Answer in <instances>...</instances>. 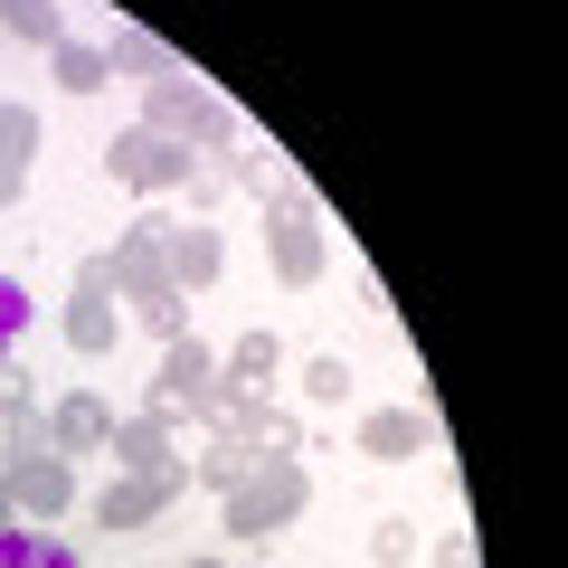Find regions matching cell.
I'll use <instances>...</instances> for the list:
<instances>
[{
    "mask_svg": "<svg viewBox=\"0 0 568 568\" xmlns=\"http://www.w3.org/2000/svg\"><path fill=\"white\" fill-rule=\"evenodd\" d=\"M304 503H313V474H304V465H246L237 484L219 493V511H227V530H237V540H275Z\"/></svg>",
    "mask_w": 568,
    "mask_h": 568,
    "instance_id": "cell-1",
    "label": "cell"
},
{
    "mask_svg": "<svg viewBox=\"0 0 568 568\" xmlns=\"http://www.w3.org/2000/svg\"><path fill=\"white\" fill-rule=\"evenodd\" d=\"M142 123H152V133H171V142H190V152H227V142H237V114H227L209 85H190V77L142 85Z\"/></svg>",
    "mask_w": 568,
    "mask_h": 568,
    "instance_id": "cell-2",
    "label": "cell"
},
{
    "mask_svg": "<svg viewBox=\"0 0 568 568\" xmlns=\"http://www.w3.org/2000/svg\"><path fill=\"white\" fill-rule=\"evenodd\" d=\"M265 256H275V284H294V294L323 284V209L304 190H265Z\"/></svg>",
    "mask_w": 568,
    "mask_h": 568,
    "instance_id": "cell-3",
    "label": "cell"
},
{
    "mask_svg": "<svg viewBox=\"0 0 568 568\" xmlns=\"http://www.w3.org/2000/svg\"><path fill=\"white\" fill-rule=\"evenodd\" d=\"M104 171H114L133 200H152V190H190V171H200V152L171 133H152V123H123L114 142H104Z\"/></svg>",
    "mask_w": 568,
    "mask_h": 568,
    "instance_id": "cell-4",
    "label": "cell"
},
{
    "mask_svg": "<svg viewBox=\"0 0 568 568\" xmlns=\"http://www.w3.org/2000/svg\"><path fill=\"white\" fill-rule=\"evenodd\" d=\"M104 275H114V304H123V313L152 304V294L171 284V219H162V209H142V219L104 246Z\"/></svg>",
    "mask_w": 568,
    "mask_h": 568,
    "instance_id": "cell-5",
    "label": "cell"
},
{
    "mask_svg": "<svg viewBox=\"0 0 568 568\" xmlns=\"http://www.w3.org/2000/svg\"><path fill=\"white\" fill-rule=\"evenodd\" d=\"M114 342H123V304H114V275H104V256H85V265H77V284H67V351L104 361Z\"/></svg>",
    "mask_w": 568,
    "mask_h": 568,
    "instance_id": "cell-6",
    "label": "cell"
},
{
    "mask_svg": "<svg viewBox=\"0 0 568 568\" xmlns=\"http://www.w3.org/2000/svg\"><path fill=\"white\" fill-rule=\"evenodd\" d=\"M190 474H114V484L95 493V530H152L171 503H181Z\"/></svg>",
    "mask_w": 568,
    "mask_h": 568,
    "instance_id": "cell-7",
    "label": "cell"
},
{
    "mask_svg": "<svg viewBox=\"0 0 568 568\" xmlns=\"http://www.w3.org/2000/svg\"><path fill=\"white\" fill-rule=\"evenodd\" d=\"M209 388H219V361H209V342H190V332H181V342L162 351V369H152V417L181 426L190 407L209 398Z\"/></svg>",
    "mask_w": 568,
    "mask_h": 568,
    "instance_id": "cell-8",
    "label": "cell"
},
{
    "mask_svg": "<svg viewBox=\"0 0 568 568\" xmlns=\"http://www.w3.org/2000/svg\"><path fill=\"white\" fill-rule=\"evenodd\" d=\"M114 446V407L95 398V388H67V398H48V455H67V465H85V455Z\"/></svg>",
    "mask_w": 568,
    "mask_h": 568,
    "instance_id": "cell-9",
    "label": "cell"
},
{
    "mask_svg": "<svg viewBox=\"0 0 568 568\" xmlns=\"http://www.w3.org/2000/svg\"><path fill=\"white\" fill-rule=\"evenodd\" d=\"M10 503H20V521H67L77 511V465L67 455H20L10 465Z\"/></svg>",
    "mask_w": 568,
    "mask_h": 568,
    "instance_id": "cell-10",
    "label": "cell"
},
{
    "mask_svg": "<svg viewBox=\"0 0 568 568\" xmlns=\"http://www.w3.org/2000/svg\"><path fill=\"white\" fill-rule=\"evenodd\" d=\"M114 474H190L181 455H171V417H152V407H142V417H114Z\"/></svg>",
    "mask_w": 568,
    "mask_h": 568,
    "instance_id": "cell-11",
    "label": "cell"
},
{
    "mask_svg": "<svg viewBox=\"0 0 568 568\" xmlns=\"http://www.w3.org/2000/svg\"><path fill=\"white\" fill-rule=\"evenodd\" d=\"M227 436H237V446L256 455V465H304V426L284 417L275 398H256V407H237V426H227Z\"/></svg>",
    "mask_w": 568,
    "mask_h": 568,
    "instance_id": "cell-12",
    "label": "cell"
},
{
    "mask_svg": "<svg viewBox=\"0 0 568 568\" xmlns=\"http://www.w3.org/2000/svg\"><path fill=\"white\" fill-rule=\"evenodd\" d=\"M417 446H436V417L426 407H369L361 417V455H379V465H398V455H417Z\"/></svg>",
    "mask_w": 568,
    "mask_h": 568,
    "instance_id": "cell-13",
    "label": "cell"
},
{
    "mask_svg": "<svg viewBox=\"0 0 568 568\" xmlns=\"http://www.w3.org/2000/svg\"><path fill=\"white\" fill-rule=\"evenodd\" d=\"M275 369H284L275 332H237L227 361H219V388H227V398H275Z\"/></svg>",
    "mask_w": 568,
    "mask_h": 568,
    "instance_id": "cell-14",
    "label": "cell"
},
{
    "mask_svg": "<svg viewBox=\"0 0 568 568\" xmlns=\"http://www.w3.org/2000/svg\"><path fill=\"white\" fill-rule=\"evenodd\" d=\"M219 275H227L219 227H209V219H181V227H171V284H181V294H209Z\"/></svg>",
    "mask_w": 568,
    "mask_h": 568,
    "instance_id": "cell-15",
    "label": "cell"
},
{
    "mask_svg": "<svg viewBox=\"0 0 568 568\" xmlns=\"http://www.w3.org/2000/svg\"><path fill=\"white\" fill-rule=\"evenodd\" d=\"M104 67H123V77H142V85L181 77V67H171V48H162V39H142V29H123V39L104 48Z\"/></svg>",
    "mask_w": 568,
    "mask_h": 568,
    "instance_id": "cell-16",
    "label": "cell"
},
{
    "mask_svg": "<svg viewBox=\"0 0 568 568\" xmlns=\"http://www.w3.org/2000/svg\"><path fill=\"white\" fill-rule=\"evenodd\" d=\"M48 67H58L67 95H95V85L114 77V67H104V48H85V39H58V48H48Z\"/></svg>",
    "mask_w": 568,
    "mask_h": 568,
    "instance_id": "cell-17",
    "label": "cell"
},
{
    "mask_svg": "<svg viewBox=\"0 0 568 568\" xmlns=\"http://www.w3.org/2000/svg\"><path fill=\"white\" fill-rule=\"evenodd\" d=\"M0 29L20 48H58V0H0Z\"/></svg>",
    "mask_w": 568,
    "mask_h": 568,
    "instance_id": "cell-18",
    "label": "cell"
},
{
    "mask_svg": "<svg viewBox=\"0 0 568 568\" xmlns=\"http://www.w3.org/2000/svg\"><path fill=\"white\" fill-rule=\"evenodd\" d=\"M39 142H48V123L29 114V104L0 95V162H39Z\"/></svg>",
    "mask_w": 568,
    "mask_h": 568,
    "instance_id": "cell-19",
    "label": "cell"
},
{
    "mask_svg": "<svg viewBox=\"0 0 568 568\" xmlns=\"http://www.w3.org/2000/svg\"><path fill=\"white\" fill-rule=\"evenodd\" d=\"M246 465H256V455H246V446H237V436H209V446H200V465H190V474H200V484H209V493H227V484H237V474H246Z\"/></svg>",
    "mask_w": 568,
    "mask_h": 568,
    "instance_id": "cell-20",
    "label": "cell"
},
{
    "mask_svg": "<svg viewBox=\"0 0 568 568\" xmlns=\"http://www.w3.org/2000/svg\"><path fill=\"white\" fill-rule=\"evenodd\" d=\"M342 398H351V361H342V351L304 361V407H342Z\"/></svg>",
    "mask_w": 568,
    "mask_h": 568,
    "instance_id": "cell-21",
    "label": "cell"
},
{
    "mask_svg": "<svg viewBox=\"0 0 568 568\" xmlns=\"http://www.w3.org/2000/svg\"><path fill=\"white\" fill-rule=\"evenodd\" d=\"M133 323H152L162 342H181V332H190V294H181V284H162L152 304H133Z\"/></svg>",
    "mask_w": 568,
    "mask_h": 568,
    "instance_id": "cell-22",
    "label": "cell"
},
{
    "mask_svg": "<svg viewBox=\"0 0 568 568\" xmlns=\"http://www.w3.org/2000/svg\"><path fill=\"white\" fill-rule=\"evenodd\" d=\"M39 407H48V398H39V379H29L20 361H0V426H10V417H39Z\"/></svg>",
    "mask_w": 568,
    "mask_h": 568,
    "instance_id": "cell-23",
    "label": "cell"
},
{
    "mask_svg": "<svg viewBox=\"0 0 568 568\" xmlns=\"http://www.w3.org/2000/svg\"><path fill=\"white\" fill-rule=\"evenodd\" d=\"M369 559H379V568H407V559H417V530H407V521H379V530H369Z\"/></svg>",
    "mask_w": 568,
    "mask_h": 568,
    "instance_id": "cell-24",
    "label": "cell"
},
{
    "mask_svg": "<svg viewBox=\"0 0 568 568\" xmlns=\"http://www.w3.org/2000/svg\"><path fill=\"white\" fill-rule=\"evenodd\" d=\"M20 323H29V304H20V284H0V361H10V342H20Z\"/></svg>",
    "mask_w": 568,
    "mask_h": 568,
    "instance_id": "cell-25",
    "label": "cell"
},
{
    "mask_svg": "<svg viewBox=\"0 0 568 568\" xmlns=\"http://www.w3.org/2000/svg\"><path fill=\"white\" fill-rule=\"evenodd\" d=\"M29 200V162H0V209H20Z\"/></svg>",
    "mask_w": 568,
    "mask_h": 568,
    "instance_id": "cell-26",
    "label": "cell"
},
{
    "mask_svg": "<svg viewBox=\"0 0 568 568\" xmlns=\"http://www.w3.org/2000/svg\"><path fill=\"white\" fill-rule=\"evenodd\" d=\"M436 568H474V540H465V530H446V540H436Z\"/></svg>",
    "mask_w": 568,
    "mask_h": 568,
    "instance_id": "cell-27",
    "label": "cell"
},
{
    "mask_svg": "<svg viewBox=\"0 0 568 568\" xmlns=\"http://www.w3.org/2000/svg\"><path fill=\"white\" fill-rule=\"evenodd\" d=\"M0 530H20V503H10V484H0Z\"/></svg>",
    "mask_w": 568,
    "mask_h": 568,
    "instance_id": "cell-28",
    "label": "cell"
},
{
    "mask_svg": "<svg viewBox=\"0 0 568 568\" xmlns=\"http://www.w3.org/2000/svg\"><path fill=\"white\" fill-rule=\"evenodd\" d=\"M10 465H20V446H10V436H0V484H10Z\"/></svg>",
    "mask_w": 568,
    "mask_h": 568,
    "instance_id": "cell-29",
    "label": "cell"
},
{
    "mask_svg": "<svg viewBox=\"0 0 568 568\" xmlns=\"http://www.w3.org/2000/svg\"><path fill=\"white\" fill-rule=\"evenodd\" d=\"M181 568H227V559H209V549H200V559H181Z\"/></svg>",
    "mask_w": 568,
    "mask_h": 568,
    "instance_id": "cell-30",
    "label": "cell"
}]
</instances>
